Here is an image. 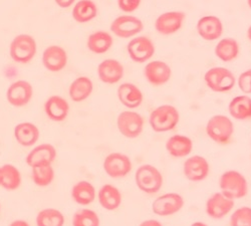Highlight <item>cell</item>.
Masks as SVG:
<instances>
[{"mask_svg":"<svg viewBox=\"0 0 251 226\" xmlns=\"http://www.w3.org/2000/svg\"><path fill=\"white\" fill-rule=\"evenodd\" d=\"M214 53L223 63H230L238 57L240 53V46L233 37L220 38L214 48Z\"/></svg>","mask_w":251,"mask_h":226,"instance_id":"obj_29","label":"cell"},{"mask_svg":"<svg viewBox=\"0 0 251 226\" xmlns=\"http://www.w3.org/2000/svg\"><path fill=\"white\" fill-rule=\"evenodd\" d=\"M156 51L153 40L145 35H137L127 45V52L132 61L136 64H145L152 59Z\"/></svg>","mask_w":251,"mask_h":226,"instance_id":"obj_10","label":"cell"},{"mask_svg":"<svg viewBox=\"0 0 251 226\" xmlns=\"http://www.w3.org/2000/svg\"><path fill=\"white\" fill-rule=\"evenodd\" d=\"M9 226H30L29 223L25 220H23V219H16L14 221H12Z\"/></svg>","mask_w":251,"mask_h":226,"instance_id":"obj_41","label":"cell"},{"mask_svg":"<svg viewBox=\"0 0 251 226\" xmlns=\"http://www.w3.org/2000/svg\"><path fill=\"white\" fill-rule=\"evenodd\" d=\"M235 201L226 197L220 191L213 193L206 200L205 212L215 220H219L233 211Z\"/></svg>","mask_w":251,"mask_h":226,"instance_id":"obj_16","label":"cell"},{"mask_svg":"<svg viewBox=\"0 0 251 226\" xmlns=\"http://www.w3.org/2000/svg\"><path fill=\"white\" fill-rule=\"evenodd\" d=\"M196 30L198 35L205 42H215L221 38L224 25L219 17L215 15H205L198 19Z\"/></svg>","mask_w":251,"mask_h":226,"instance_id":"obj_18","label":"cell"},{"mask_svg":"<svg viewBox=\"0 0 251 226\" xmlns=\"http://www.w3.org/2000/svg\"><path fill=\"white\" fill-rule=\"evenodd\" d=\"M71 196L72 199L80 206H88L96 200L97 190L91 182L80 180L73 186Z\"/></svg>","mask_w":251,"mask_h":226,"instance_id":"obj_28","label":"cell"},{"mask_svg":"<svg viewBox=\"0 0 251 226\" xmlns=\"http://www.w3.org/2000/svg\"><path fill=\"white\" fill-rule=\"evenodd\" d=\"M55 172L52 165L31 168V179L36 186L40 188L50 186L53 182Z\"/></svg>","mask_w":251,"mask_h":226,"instance_id":"obj_34","label":"cell"},{"mask_svg":"<svg viewBox=\"0 0 251 226\" xmlns=\"http://www.w3.org/2000/svg\"><path fill=\"white\" fill-rule=\"evenodd\" d=\"M220 192L234 201L244 198L249 191L246 177L237 170H227L219 178Z\"/></svg>","mask_w":251,"mask_h":226,"instance_id":"obj_2","label":"cell"},{"mask_svg":"<svg viewBox=\"0 0 251 226\" xmlns=\"http://www.w3.org/2000/svg\"><path fill=\"white\" fill-rule=\"evenodd\" d=\"M135 184L141 192L153 195L162 189L164 178L157 167L151 164H144L135 172Z\"/></svg>","mask_w":251,"mask_h":226,"instance_id":"obj_4","label":"cell"},{"mask_svg":"<svg viewBox=\"0 0 251 226\" xmlns=\"http://www.w3.org/2000/svg\"><path fill=\"white\" fill-rule=\"evenodd\" d=\"M185 205L183 196L177 192H168L158 196L152 203L151 209L157 216L168 217L179 213Z\"/></svg>","mask_w":251,"mask_h":226,"instance_id":"obj_11","label":"cell"},{"mask_svg":"<svg viewBox=\"0 0 251 226\" xmlns=\"http://www.w3.org/2000/svg\"><path fill=\"white\" fill-rule=\"evenodd\" d=\"M98 76L102 84L116 85L123 79L125 68L120 60L116 58L103 59L98 66Z\"/></svg>","mask_w":251,"mask_h":226,"instance_id":"obj_20","label":"cell"},{"mask_svg":"<svg viewBox=\"0 0 251 226\" xmlns=\"http://www.w3.org/2000/svg\"><path fill=\"white\" fill-rule=\"evenodd\" d=\"M94 92V83L91 77L80 75L75 78L69 87V96L74 102H81L88 100Z\"/></svg>","mask_w":251,"mask_h":226,"instance_id":"obj_27","label":"cell"},{"mask_svg":"<svg viewBox=\"0 0 251 226\" xmlns=\"http://www.w3.org/2000/svg\"><path fill=\"white\" fill-rule=\"evenodd\" d=\"M6 100L14 108H23L27 106L33 97V87L27 80L18 79L6 90Z\"/></svg>","mask_w":251,"mask_h":226,"instance_id":"obj_15","label":"cell"},{"mask_svg":"<svg viewBox=\"0 0 251 226\" xmlns=\"http://www.w3.org/2000/svg\"><path fill=\"white\" fill-rule=\"evenodd\" d=\"M180 122V113L172 105L164 104L155 108L149 116V125L156 133L173 131Z\"/></svg>","mask_w":251,"mask_h":226,"instance_id":"obj_3","label":"cell"},{"mask_svg":"<svg viewBox=\"0 0 251 226\" xmlns=\"http://www.w3.org/2000/svg\"><path fill=\"white\" fill-rule=\"evenodd\" d=\"M44 110L46 116L52 122H64L70 114L69 101L61 96H50L45 102Z\"/></svg>","mask_w":251,"mask_h":226,"instance_id":"obj_23","label":"cell"},{"mask_svg":"<svg viewBox=\"0 0 251 226\" xmlns=\"http://www.w3.org/2000/svg\"><path fill=\"white\" fill-rule=\"evenodd\" d=\"M117 97L121 104L128 110L139 108L144 101L142 90L133 83H123L118 87Z\"/></svg>","mask_w":251,"mask_h":226,"instance_id":"obj_21","label":"cell"},{"mask_svg":"<svg viewBox=\"0 0 251 226\" xmlns=\"http://www.w3.org/2000/svg\"><path fill=\"white\" fill-rule=\"evenodd\" d=\"M230 226H251V207L241 206L231 212Z\"/></svg>","mask_w":251,"mask_h":226,"instance_id":"obj_36","label":"cell"},{"mask_svg":"<svg viewBox=\"0 0 251 226\" xmlns=\"http://www.w3.org/2000/svg\"><path fill=\"white\" fill-rule=\"evenodd\" d=\"M118 7L126 14H131L139 9L142 0H118Z\"/></svg>","mask_w":251,"mask_h":226,"instance_id":"obj_38","label":"cell"},{"mask_svg":"<svg viewBox=\"0 0 251 226\" xmlns=\"http://www.w3.org/2000/svg\"><path fill=\"white\" fill-rule=\"evenodd\" d=\"M57 156L56 149L49 143L34 146L26 155L25 162L30 168L52 165Z\"/></svg>","mask_w":251,"mask_h":226,"instance_id":"obj_19","label":"cell"},{"mask_svg":"<svg viewBox=\"0 0 251 226\" xmlns=\"http://www.w3.org/2000/svg\"><path fill=\"white\" fill-rule=\"evenodd\" d=\"M65 222V215L55 208H45L35 217L36 226H64Z\"/></svg>","mask_w":251,"mask_h":226,"instance_id":"obj_33","label":"cell"},{"mask_svg":"<svg viewBox=\"0 0 251 226\" xmlns=\"http://www.w3.org/2000/svg\"><path fill=\"white\" fill-rule=\"evenodd\" d=\"M15 141L23 147H33L40 137L38 127L31 122H22L14 127Z\"/></svg>","mask_w":251,"mask_h":226,"instance_id":"obj_25","label":"cell"},{"mask_svg":"<svg viewBox=\"0 0 251 226\" xmlns=\"http://www.w3.org/2000/svg\"><path fill=\"white\" fill-rule=\"evenodd\" d=\"M186 13L179 10H171L161 13L155 20L154 27L161 35H172L177 33L184 25Z\"/></svg>","mask_w":251,"mask_h":226,"instance_id":"obj_12","label":"cell"},{"mask_svg":"<svg viewBox=\"0 0 251 226\" xmlns=\"http://www.w3.org/2000/svg\"><path fill=\"white\" fill-rule=\"evenodd\" d=\"M0 211H1V204H0Z\"/></svg>","mask_w":251,"mask_h":226,"instance_id":"obj_45","label":"cell"},{"mask_svg":"<svg viewBox=\"0 0 251 226\" xmlns=\"http://www.w3.org/2000/svg\"><path fill=\"white\" fill-rule=\"evenodd\" d=\"M234 131L232 119L222 114L212 116L207 121L205 127L208 138L218 145H227L232 140Z\"/></svg>","mask_w":251,"mask_h":226,"instance_id":"obj_1","label":"cell"},{"mask_svg":"<svg viewBox=\"0 0 251 226\" xmlns=\"http://www.w3.org/2000/svg\"><path fill=\"white\" fill-rule=\"evenodd\" d=\"M236 85L244 95H251V69L241 73L236 79Z\"/></svg>","mask_w":251,"mask_h":226,"instance_id":"obj_37","label":"cell"},{"mask_svg":"<svg viewBox=\"0 0 251 226\" xmlns=\"http://www.w3.org/2000/svg\"><path fill=\"white\" fill-rule=\"evenodd\" d=\"M102 169L109 177L121 179L127 177L132 172L133 163L128 155L121 152H113L104 158Z\"/></svg>","mask_w":251,"mask_h":226,"instance_id":"obj_9","label":"cell"},{"mask_svg":"<svg viewBox=\"0 0 251 226\" xmlns=\"http://www.w3.org/2000/svg\"><path fill=\"white\" fill-rule=\"evenodd\" d=\"M100 220L98 213L89 208L77 210L73 217V226H100Z\"/></svg>","mask_w":251,"mask_h":226,"instance_id":"obj_35","label":"cell"},{"mask_svg":"<svg viewBox=\"0 0 251 226\" xmlns=\"http://www.w3.org/2000/svg\"><path fill=\"white\" fill-rule=\"evenodd\" d=\"M97 198L100 207L107 211H115L122 205L123 195L113 184H104L99 189Z\"/></svg>","mask_w":251,"mask_h":226,"instance_id":"obj_24","label":"cell"},{"mask_svg":"<svg viewBox=\"0 0 251 226\" xmlns=\"http://www.w3.org/2000/svg\"><path fill=\"white\" fill-rule=\"evenodd\" d=\"M98 13V6L93 0H78L73 6L72 16L75 23L85 25L94 20Z\"/></svg>","mask_w":251,"mask_h":226,"instance_id":"obj_31","label":"cell"},{"mask_svg":"<svg viewBox=\"0 0 251 226\" xmlns=\"http://www.w3.org/2000/svg\"><path fill=\"white\" fill-rule=\"evenodd\" d=\"M247 5L251 9V0H247Z\"/></svg>","mask_w":251,"mask_h":226,"instance_id":"obj_44","label":"cell"},{"mask_svg":"<svg viewBox=\"0 0 251 226\" xmlns=\"http://www.w3.org/2000/svg\"><path fill=\"white\" fill-rule=\"evenodd\" d=\"M22 183V173L16 166L12 164H4L0 167V187L6 191H15Z\"/></svg>","mask_w":251,"mask_h":226,"instance_id":"obj_32","label":"cell"},{"mask_svg":"<svg viewBox=\"0 0 251 226\" xmlns=\"http://www.w3.org/2000/svg\"><path fill=\"white\" fill-rule=\"evenodd\" d=\"M69 61L67 50L58 46L51 45L45 49L41 55V63L45 69L50 73H58L66 69Z\"/></svg>","mask_w":251,"mask_h":226,"instance_id":"obj_17","label":"cell"},{"mask_svg":"<svg viewBox=\"0 0 251 226\" xmlns=\"http://www.w3.org/2000/svg\"><path fill=\"white\" fill-rule=\"evenodd\" d=\"M139 226H164L159 220L156 219H146L142 221Z\"/></svg>","mask_w":251,"mask_h":226,"instance_id":"obj_40","label":"cell"},{"mask_svg":"<svg viewBox=\"0 0 251 226\" xmlns=\"http://www.w3.org/2000/svg\"><path fill=\"white\" fill-rule=\"evenodd\" d=\"M246 36H247V38H248L249 42L251 43V25H249V27L247 28V31H246Z\"/></svg>","mask_w":251,"mask_h":226,"instance_id":"obj_43","label":"cell"},{"mask_svg":"<svg viewBox=\"0 0 251 226\" xmlns=\"http://www.w3.org/2000/svg\"><path fill=\"white\" fill-rule=\"evenodd\" d=\"M145 120L143 116L134 111L126 110L117 117V128L119 133L127 139H137L144 131Z\"/></svg>","mask_w":251,"mask_h":226,"instance_id":"obj_7","label":"cell"},{"mask_svg":"<svg viewBox=\"0 0 251 226\" xmlns=\"http://www.w3.org/2000/svg\"><path fill=\"white\" fill-rule=\"evenodd\" d=\"M76 0H54L55 4L60 8H70L71 6H74Z\"/></svg>","mask_w":251,"mask_h":226,"instance_id":"obj_39","label":"cell"},{"mask_svg":"<svg viewBox=\"0 0 251 226\" xmlns=\"http://www.w3.org/2000/svg\"><path fill=\"white\" fill-rule=\"evenodd\" d=\"M190 226H209V225H207L206 223L201 222V221H195V222H193Z\"/></svg>","mask_w":251,"mask_h":226,"instance_id":"obj_42","label":"cell"},{"mask_svg":"<svg viewBox=\"0 0 251 226\" xmlns=\"http://www.w3.org/2000/svg\"><path fill=\"white\" fill-rule=\"evenodd\" d=\"M144 29L142 20L132 14H123L116 17L110 25V31L113 35L127 39L139 35Z\"/></svg>","mask_w":251,"mask_h":226,"instance_id":"obj_8","label":"cell"},{"mask_svg":"<svg viewBox=\"0 0 251 226\" xmlns=\"http://www.w3.org/2000/svg\"><path fill=\"white\" fill-rule=\"evenodd\" d=\"M193 147L194 144L192 139L182 134L171 136L165 144L167 153L176 159L189 157L193 151Z\"/></svg>","mask_w":251,"mask_h":226,"instance_id":"obj_22","label":"cell"},{"mask_svg":"<svg viewBox=\"0 0 251 226\" xmlns=\"http://www.w3.org/2000/svg\"><path fill=\"white\" fill-rule=\"evenodd\" d=\"M144 76L153 87H162L169 83L172 77V69L164 60H150L144 68Z\"/></svg>","mask_w":251,"mask_h":226,"instance_id":"obj_14","label":"cell"},{"mask_svg":"<svg viewBox=\"0 0 251 226\" xmlns=\"http://www.w3.org/2000/svg\"><path fill=\"white\" fill-rule=\"evenodd\" d=\"M37 44L35 38L27 33H20L13 37L9 46V55L17 64L26 65L35 57Z\"/></svg>","mask_w":251,"mask_h":226,"instance_id":"obj_5","label":"cell"},{"mask_svg":"<svg viewBox=\"0 0 251 226\" xmlns=\"http://www.w3.org/2000/svg\"><path fill=\"white\" fill-rule=\"evenodd\" d=\"M114 46V37L111 32L97 30L87 38V48L95 54L107 53Z\"/></svg>","mask_w":251,"mask_h":226,"instance_id":"obj_26","label":"cell"},{"mask_svg":"<svg viewBox=\"0 0 251 226\" xmlns=\"http://www.w3.org/2000/svg\"><path fill=\"white\" fill-rule=\"evenodd\" d=\"M228 113L237 121L251 119V97L244 94L234 97L228 104Z\"/></svg>","mask_w":251,"mask_h":226,"instance_id":"obj_30","label":"cell"},{"mask_svg":"<svg viewBox=\"0 0 251 226\" xmlns=\"http://www.w3.org/2000/svg\"><path fill=\"white\" fill-rule=\"evenodd\" d=\"M183 174L192 183L202 182L210 174V164L201 155L189 156L183 164Z\"/></svg>","mask_w":251,"mask_h":226,"instance_id":"obj_13","label":"cell"},{"mask_svg":"<svg viewBox=\"0 0 251 226\" xmlns=\"http://www.w3.org/2000/svg\"><path fill=\"white\" fill-rule=\"evenodd\" d=\"M234 74L224 67H213L204 74L206 87L214 93H228L236 85Z\"/></svg>","mask_w":251,"mask_h":226,"instance_id":"obj_6","label":"cell"}]
</instances>
